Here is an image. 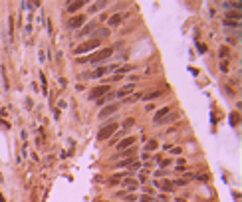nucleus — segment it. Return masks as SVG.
Listing matches in <instances>:
<instances>
[{"label": "nucleus", "mask_w": 242, "mask_h": 202, "mask_svg": "<svg viewBox=\"0 0 242 202\" xmlns=\"http://www.w3.org/2000/svg\"><path fill=\"white\" fill-rule=\"evenodd\" d=\"M111 54H113L111 48H103V50H99V52H93L92 56H87V58H79V62H81V64H84V62H93V64H99V62L107 59Z\"/></svg>", "instance_id": "nucleus-1"}, {"label": "nucleus", "mask_w": 242, "mask_h": 202, "mask_svg": "<svg viewBox=\"0 0 242 202\" xmlns=\"http://www.w3.org/2000/svg\"><path fill=\"white\" fill-rule=\"evenodd\" d=\"M99 46H101V42H99V40H87V42H84V44H79V46L76 48V56L93 52V50H97Z\"/></svg>", "instance_id": "nucleus-2"}, {"label": "nucleus", "mask_w": 242, "mask_h": 202, "mask_svg": "<svg viewBox=\"0 0 242 202\" xmlns=\"http://www.w3.org/2000/svg\"><path fill=\"white\" fill-rule=\"evenodd\" d=\"M115 131H117V123H109L105 125V127H101L97 133V141H107V139H111L113 135H115Z\"/></svg>", "instance_id": "nucleus-3"}, {"label": "nucleus", "mask_w": 242, "mask_h": 202, "mask_svg": "<svg viewBox=\"0 0 242 202\" xmlns=\"http://www.w3.org/2000/svg\"><path fill=\"white\" fill-rule=\"evenodd\" d=\"M85 24V16L84 14H76L72 18L68 20V28H72V30H79V28Z\"/></svg>", "instance_id": "nucleus-4"}, {"label": "nucleus", "mask_w": 242, "mask_h": 202, "mask_svg": "<svg viewBox=\"0 0 242 202\" xmlns=\"http://www.w3.org/2000/svg\"><path fill=\"white\" fill-rule=\"evenodd\" d=\"M107 93H109V85H97L89 93V99H99V97H103V95H107Z\"/></svg>", "instance_id": "nucleus-5"}, {"label": "nucleus", "mask_w": 242, "mask_h": 202, "mask_svg": "<svg viewBox=\"0 0 242 202\" xmlns=\"http://www.w3.org/2000/svg\"><path fill=\"white\" fill-rule=\"evenodd\" d=\"M117 109H119V103H111V105H107V107H103V109L99 111L97 117H99V119H107L109 115H113Z\"/></svg>", "instance_id": "nucleus-6"}, {"label": "nucleus", "mask_w": 242, "mask_h": 202, "mask_svg": "<svg viewBox=\"0 0 242 202\" xmlns=\"http://www.w3.org/2000/svg\"><path fill=\"white\" fill-rule=\"evenodd\" d=\"M155 186H157V188H161V190H163V192H173V190H175V186H173V182H171V180H165V178H161V180H157V182H155Z\"/></svg>", "instance_id": "nucleus-7"}, {"label": "nucleus", "mask_w": 242, "mask_h": 202, "mask_svg": "<svg viewBox=\"0 0 242 202\" xmlns=\"http://www.w3.org/2000/svg\"><path fill=\"white\" fill-rule=\"evenodd\" d=\"M135 87H137L135 83H127V85H123L117 93H113V95H117V97H125V95H129V93L135 91Z\"/></svg>", "instance_id": "nucleus-8"}, {"label": "nucleus", "mask_w": 242, "mask_h": 202, "mask_svg": "<svg viewBox=\"0 0 242 202\" xmlns=\"http://www.w3.org/2000/svg\"><path fill=\"white\" fill-rule=\"evenodd\" d=\"M135 145V137H127V139H123V141H119L115 147H117L119 151H125V149H131Z\"/></svg>", "instance_id": "nucleus-9"}, {"label": "nucleus", "mask_w": 242, "mask_h": 202, "mask_svg": "<svg viewBox=\"0 0 242 202\" xmlns=\"http://www.w3.org/2000/svg\"><path fill=\"white\" fill-rule=\"evenodd\" d=\"M123 20H125V14H123V12H119V14H113L111 18L107 20V24H109L111 28H115V26H119Z\"/></svg>", "instance_id": "nucleus-10"}, {"label": "nucleus", "mask_w": 242, "mask_h": 202, "mask_svg": "<svg viewBox=\"0 0 242 202\" xmlns=\"http://www.w3.org/2000/svg\"><path fill=\"white\" fill-rule=\"evenodd\" d=\"M97 28V22H87L85 26H81V30H79V38H84V36H87L89 32H93Z\"/></svg>", "instance_id": "nucleus-11"}, {"label": "nucleus", "mask_w": 242, "mask_h": 202, "mask_svg": "<svg viewBox=\"0 0 242 202\" xmlns=\"http://www.w3.org/2000/svg\"><path fill=\"white\" fill-rule=\"evenodd\" d=\"M79 8H84V0H76V2H68V8H65V10H68L70 14H76V12L79 10Z\"/></svg>", "instance_id": "nucleus-12"}, {"label": "nucleus", "mask_w": 242, "mask_h": 202, "mask_svg": "<svg viewBox=\"0 0 242 202\" xmlns=\"http://www.w3.org/2000/svg\"><path fill=\"white\" fill-rule=\"evenodd\" d=\"M123 178H125V172H117V174H113L111 178L107 180V184H109V186H117L119 180H123Z\"/></svg>", "instance_id": "nucleus-13"}, {"label": "nucleus", "mask_w": 242, "mask_h": 202, "mask_svg": "<svg viewBox=\"0 0 242 202\" xmlns=\"http://www.w3.org/2000/svg\"><path fill=\"white\" fill-rule=\"evenodd\" d=\"M121 184L125 186V192H127V190L131 192V190H135V188H137V182H135L133 178H123V182H121Z\"/></svg>", "instance_id": "nucleus-14"}, {"label": "nucleus", "mask_w": 242, "mask_h": 202, "mask_svg": "<svg viewBox=\"0 0 242 202\" xmlns=\"http://www.w3.org/2000/svg\"><path fill=\"white\" fill-rule=\"evenodd\" d=\"M107 72H109V67H97L95 72L87 73V77H103V75H105Z\"/></svg>", "instance_id": "nucleus-15"}, {"label": "nucleus", "mask_w": 242, "mask_h": 202, "mask_svg": "<svg viewBox=\"0 0 242 202\" xmlns=\"http://www.w3.org/2000/svg\"><path fill=\"white\" fill-rule=\"evenodd\" d=\"M171 113V109L169 107H163V109H159L157 113H155V119H153V123H157V121H161V119L165 117V115H169Z\"/></svg>", "instance_id": "nucleus-16"}, {"label": "nucleus", "mask_w": 242, "mask_h": 202, "mask_svg": "<svg viewBox=\"0 0 242 202\" xmlns=\"http://www.w3.org/2000/svg\"><path fill=\"white\" fill-rule=\"evenodd\" d=\"M107 36H109V30H107V28H101V30H97V32L93 34L92 40H99V42H101V40L107 38Z\"/></svg>", "instance_id": "nucleus-17"}, {"label": "nucleus", "mask_w": 242, "mask_h": 202, "mask_svg": "<svg viewBox=\"0 0 242 202\" xmlns=\"http://www.w3.org/2000/svg\"><path fill=\"white\" fill-rule=\"evenodd\" d=\"M133 163H135V156H127L125 161H119L117 163V169H127V167H131Z\"/></svg>", "instance_id": "nucleus-18"}, {"label": "nucleus", "mask_w": 242, "mask_h": 202, "mask_svg": "<svg viewBox=\"0 0 242 202\" xmlns=\"http://www.w3.org/2000/svg\"><path fill=\"white\" fill-rule=\"evenodd\" d=\"M224 20H232V22H240V10H230L226 14V18Z\"/></svg>", "instance_id": "nucleus-19"}, {"label": "nucleus", "mask_w": 242, "mask_h": 202, "mask_svg": "<svg viewBox=\"0 0 242 202\" xmlns=\"http://www.w3.org/2000/svg\"><path fill=\"white\" fill-rule=\"evenodd\" d=\"M157 147H159V143H157V141H147V145L143 147V151H145V153H149V151H155Z\"/></svg>", "instance_id": "nucleus-20"}, {"label": "nucleus", "mask_w": 242, "mask_h": 202, "mask_svg": "<svg viewBox=\"0 0 242 202\" xmlns=\"http://www.w3.org/2000/svg\"><path fill=\"white\" fill-rule=\"evenodd\" d=\"M113 97H115L113 93H107V95H103V97L95 99V101H97V103H95V105H105V101H109V99H113Z\"/></svg>", "instance_id": "nucleus-21"}, {"label": "nucleus", "mask_w": 242, "mask_h": 202, "mask_svg": "<svg viewBox=\"0 0 242 202\" xmlns=\"http://www.w3.org/2000/svg\"><path fill=\"white\" fill-rule=\"evenodd\" d=\"M103 6H107V2H93L92 8H89V12H97V10H101Z\"/></svg>", "instance_id": "nucleus-22"}, {"label": "nucleus", "mask_w": 242, "mask_h": 202, "mask_svg": "<svg viewBox=\"0 0 242 202\" xmlns=\"http://www.w3.org/2000/svg\"><path fill=\"white\" fill-rule=\"evenodd\" d=\"M131 70H133V65H121V67H117V75H125V73H129Z\"/></svg>", "instance_id": "nucleus-23"}, {"label": "nucleus", "mask_w": 242, "mask_h": 202, "mask_svg": "<svg viewBox=\"0 0 242 202\" xmlns=\"http://www.w3.org/2000/svg\"><path fill=\"white\" fill-rule=\"evenodd\" d=\"M171 121H175V115H173V113H169V115H165V117L161 119V121H157V123H155V125H163V123H171Z\"/></svg>", "instance_id": "nucleus-24"}, {"label": "nucleus", "mask_w": 242, "mask_h": 202, "mask_svg": "<svg viewBox=\"0 0 242 202\" xmlns=\"http://www.w3.org/2000/svg\"><path fill=\"white\" fill-rule=\"evenodd\" d=\"M137 99H143V93H135V95L127 97L125 101H121V103H133V101H137Z\"/></svg>", "instance_id": "nucleus-25"}, {"label": "nucleus", "mask_w": 242, "mask_h": 202, "mask_svg": "<svg viewBox=\"0 0 242 202\" xmlns=\"http://www.w3.org/2000/svg\"><path fill=\"white\" fill-rule=\"evenodd\" d=\"M228 54H230L228 48H220V50H218V56H220V58H228Z\"/></svg>", "instance_id": "nucleus-26"}, {"label": "nucleus", "mask_w": 242, "mask_h": 202, "mask_svg": "<svg viewBox=\"0 0 242 202\" xmlns=\"http://www.w3.org/2000/svg\"><path fill=\"white\" fill-rule=\"evenodd\" d=\"M40 79H42V85H44V95H48V83H46V75L40 73Z\"/></svg>", "instance_id": "nucleus-27"}, {"label": "nucleus", "mask_w": 242, "mask_h": 202, "mask_svg": "<svg viewBox=\"0 0 242 202\" xmlns=\"http://www.w3.org/2000/svg\"><path fill=\"white\" fill-rule=\"evenodd\" d=\"M187 180H185V178H177V180H175V182H173V186H187Z\"/></svg>", "instance_id": "nucleus-28"}, {"label": "nucleus", "mask_w": 242, "mask_h": 202, "mask_svg": "<svg viewBox=\"0 0 242 202\" xmlns=\"http://www.w3.org/2000/svg\"><path fill=\"white\" fill-rule=\"evenodd\" d=\"M224 24L230 28H236V26H240V22H232V20H224Z\"/></svg>", "instance_id": "nucleus-29"}, {"label": "nucleus", "mask_w": 242, "mask_h": 202, "mask_svg": "<svg viewBox=\"0 0 242 202\" xmlns=\"http://www.w3.org/2000/svg\"><path fill=\"white\" fill-rule=\"evenodd\" d=\"M161 95V91H153V93H149V95H145L143 99H155V97H159Z\"/></svg>", "instance_id": "nucleus-30"}, {"label": "nucleus", "mask_w": 242, "mask_h": 202, "mask_svg": "<svg viewBox=\"0 0 242 202\" xmlns=\"http://www.w3.org/2000/svg\"><path fill=\"white\" fill-rule=\"evenodd\" d=\"M171 149V153H173V155H181V153H183V149H181V147H169Z\"/></svg>", "instance_id": "nucleus-31"}, {"label": "nucleus", "mask_w": 242, "mask_h": 202, "mask_svg": "<svg viewBox=\"0 0 242 202\" xmlns=\"http://www.w3.org/2000/svg\"><path fill=\"white\" fill-rule=\"evenodd\" d=\"M133 123H135V119H125V121H123V127H125V129H127V127H131V125H133Z\"/></svg>", "instance_id": "nucleus-32"}, {"label": "nucleus", "mask_w": 242, "mask_h": 202, "mask_svg": "<svg viewBox=\"0 0 242 202\" xmlns=\"http://www.w3.org/2000/svg\"><path fill=\"white\" fill-rule=\"evenodd\" d=\"M153 202H167V194H159Z\"/></svg>", "instance_id": "nucleus-33"}, {"label": "nucleus", "mask_w": 242, "mask_h": 202, "mask_svg": "<svg viewBox=\"0 0 242 202\" xmlns=\"http://www.w3.org/2000/svg\"><path fill=\"white\" fill-rule=\"evenodd\" d=\"M139 202H153V198H151V196H141Z\"/></svg>", "instance_id": "nucleus-34"}, {"label": "nucleus", "mask_w": 242, "mask_h": 202, "mask_svg": "<svg viewBox=\"0 0 242 202\" xmlns=\"http://www.w3.org/2000/svg\"><path fill=\"white\" fill-rule=\"evenodd\" d=\"M139 180L145 182V180H147V172H139Z\"/></svg>", "instance_id": "nucleus-35"}, {"label": "nucleus", "mask_w": 242, "mask_h": 202, "mask_svg": "<svg viewBox=\"0 0 242 202\" xmlns=\"http://www.w3.org/2000/svg\"><path fill=\"white\" fill-rule=\"evenodd\" d=\"M169 164H171V161H169V159H165V161H161V167H169Z\"/></svg>", "instance_id": "nucleus-36"}, {"label": "nucleus", "mask_w": 242, "mask_h": 202, "mask_svg": "<svg viewBox=\"0 0 242 202\" xmlns=\"http://www.w3.org/2000/svg\"><path fill=\"white\" fill-rule=\"evenodd\" d=\"M0 202H6V200H4V198H2V196H0Z\"/></svg>", "instance_id": "nucleus-37"}]
</instances>
